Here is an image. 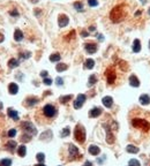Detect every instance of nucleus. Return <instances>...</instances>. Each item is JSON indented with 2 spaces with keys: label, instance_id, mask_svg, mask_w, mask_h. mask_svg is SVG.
I'll return each instance as SVG.
<instances>
[{
  "label": "nucleus",
  "instance_id": "obj_1",
  "mask_svg": "<svg viewBox=\"0 0 150 166\" xmlns=\"http://www.w3.org/2000/svg\"><path fill=\"white\" fill-rule=\"evenodd\" d=\"M127 15V11L125 9V6L124 5H118L113 8L110 13V18L113 23H118V22H121L124 18H126Z\"/></svg>",
  "mask_w": 150,
  "mask_h": 166
},
{
  "label": "nucleus",
  "instance_id": "obj_2",
  "mask_svg": "<svg viewBox=\"0 0 150 166\" xmlns=\"http://www.w3.org/2000/svg\"><path fill=\"white\" fill-rule=\"evenodd\" d=\"M74 137L79 143H84L86 141V129L82 125H76L74 129Z\"/></svg>",
  "mask_w": 150,
  "mask_h": 166
},
{
  "label": "nucleus",
  "instance_id": "obj_3",
  "mask_svg": "<svg viewBox=\"0 0 150 166\" xmlns=\"http://www.w3.org/2000/svg\"><path fill=\"white\" fill-rule=\"evenodd\" d=\"M132 125L133 127L139 129H142L143 131H148L150 129V124L147 120H143V119H139V118H135L132 120Z\"/></svg>",
  "mask_w": 150,
  "mask_h": 166
},
{
  "label": "nucleus",
  "instance_id": "obj_4",
  "mask_svg": "<svg viewBox=\"0 0 150 166\" xmlns=\"http://www.w3.org/2000/svg\"><path fill=\"white\" fill-rule=\"evenodd\" d=\"M21 128L23 129L27 134H29V135H31V136H34V135L37 134V129H36V127H35L30 121H23V122L21 124Z\"/></svg>",
  "mask_w": 150,
  "mask_h": 166
},
{
  "label": "nucleus",
  "instance_id": "obj_5",
  "mask_svg": "<svg viewBox=\"0 0 150 166\" xmlns=\"http://www.w3.org/2000/svg\"><path fill=\"white\" fill-rule=\"evenodd\" d=\"M43 113H44V115L47 117V118H53L57 114V110L53 105L46 104V105L43 107Z\"/></svg>",
  "mask_w": 150,
  "mask_h": 166
},
{
  "label": "nucleus",
  "instance_id": "obj_6",
  "mask_svg": "<svg viewBox=\"0 0 150 166\" xmlns=\"http://www.w3.org/2000/svg\"><path fill=\"white\" fill-rule=\"evenodd\" d=\"M105 76H106V81L109 84H113L115 82V78H117V75L113 68H108L106 72H105Z\"/></svg>",
  "mask_w": 150,
  "mask_h": 166
},
{
  "label": "nucleus",
  "instance_id": "obj_7",
  "mask_svg": "<svg viewBox=\"0 0 150 166\" xmlns=\"http://www.w3.org/2000/svg\"><path fill=\"white\" fill-rule=\"evenodd\" d=\"M86 99H87L86 95H83V93L77 95V97H76V99H75V102H74V109H76V110L81 109V107L83 106V104H84Z\"/></svg>",
  "mask_w": 150,
  "mask_h": 166
},
{
  "label": "nucleus",
  "instance_id": "obj_8",
  "mask_svg": "<svg viewBox=\"0 0 150 166\" xmlns=\"http://www.w3.org/2000/svg\"><path fill=\"white\" fill-rule=\"evenodd\" d=\"M68 23H69V18H68L67 15H65V14H60L59 15V18H58V24H59L60 28H65L66 25H68Z\"/></svg>",
  "mask_w": 150,
  "mask_h": 166
},
{
  "label": "nucleus",
  "instance_id": "obj_9",
  "mask_svg": "<svg viewBox=\"0 0 150 166\" xmlns=\"http://www.w3.org/2000/svg\"><path fill=\"white\" fill-rule=\"evenodd\" d=\"M84 49H86V51L89 53V54H94L96 53V51H97V45L95 44V43H86L84 44Z\"/></svg>",
  "mask_w": 150,
  "mask_h": 166
},
{
  "label": "nucleus",
  "instance_id": "obj_10",
  "mask_svg": "<svg viewBox=\"0 0 150 166\" xmlns=\"http://www.w3.org/2000/svg\"><path fill=\"white\" fill-rule=\"evenodd\" d=\"M68 152H69V157H71V159H74L75 157H77V155H79V149L75 147L74 144H69Z\"/></svg>",
  "mask_w": 150,
  "mask_h": 166
},
{
  "label": "nucleus",
  "instance_id": "obj_11",
  "mask_svg": "<svg viewBox=\"0 0 150 166\" xmlns=\"http://www.w3.org/2000/svg\"><path fill=\"white\" fill-rule=\"evenodd\" d=\"M104 127L106 129V142L109 144H112L113 142H114V136H113L112 131H111V128L108 127V126H105V125H104Z\"/></svg>",
  "mask_w": 150,
  "mask_h": 166
},
{
  "label": "nucleus",
  "instance_id": "obj_12",
  "mask_svg": "<svg viewBox=\"0 0 150 166\" xmlns=\"http://www.w3.org/2000/svg\"><path fill=\"white\" fill-rule=\"evenodd\" d=\"M102 103H103V105L105 106V107H111L113 104V98L111 96H105L103 99H102Z\"/></svg>",
  "mask_w": 150,
  "mask_h": 166
},
{
  "label": "nucleus",
  "instance_id": "obj_13",
  "mask_svg": "<svg viewBox=\"0 0 150 166\" xmlns=\"http://www.w3.org/2000/svg\"><path fill=\"white\" fill-rule=\"evenodd\" d=\"M102 114V109L100 107H94L89 111V117L90 118H97Z\"/></svg>",
  "mask_w": 150,
  "mask_h": 166
},
{
  "label": "nucleus",
  "instance_id": "obj_14",
  "mask_svg": "<svg viewBox=\"0 0 150 166\" xmlns=\"http://www.w3.org/2000/svg\"><path fill=\"white\" fill-rule=\"evenodd\" d=\"M7 114H8V117L12 118L13 120H19V113H18V111L16 110L9 107V109L7 110Z\"/></svg>",
  "mask_w": 150,
  "mask_h": 166
},
{
  "label": "nucleus",
  "instance_id": "obj_15",
  "mask_svg": "<svg viewBox=\"0 0 150 166\" xmlns=\"http://www.w3.org/2000/svg\"><path fill=\"white\" fill-rule=\"evenodd\" d=\"M140 51H141V42H140V39H134V42H133V52L139 53Z\"/></svg>",
  "mask_w": 150,
  "mask_h": 166
},
{
  "label": "nucleus",
  "instance_id": "obj_16",
  "mask_svg": "<svg viewBox=\"0 0 150 166\" xmlns=\"http://www.w3.org/2000/svg\"><path fill=\"white\" fill-rule=\"evenodd\" d=\"M8 91L11 95H16L19 92V85L16 83H11L8 85Z\"/></svg>",
  "mask_w": 150,
  "mask_h": 166
},
{
  "label": "nucleus",
  "instance_id": "obj_17",
  "mask_svg": "<svg viewBox=\"0 0 150 166\" xmlns=\"http://www.w3.org/2000/svg\"><path fill=\"white\" fill-rule=\"evenodd\" d=\"M129 84L132 87H135V88L140 87V81H139V78L135 75H131L129 76Z\"/></svg>",
  "mask_w": 150,
  "mask_h": 166
},
{
  "label": "nucleus",
  "instance_id": "obj_18",
  "mask_svg": "<svg viewBox=\"0 0 150 166\" xmlns=\"http://www.w3.org/2000/svg\"><path fill=\"white\" fill-rule=\"evenodd\" d=\"M37 103H38V98H36V97H28V98L25 99L27 106H34V105H36Z\"/></svg>",
  "mask_w": 150,
  "mask_h": 166
},
{
  "label": "nucleus",
  "instance_id": "obj_19",
  "mask_svg": "<svg viewBox=\"0 0 150 166\" xmlns=\"http://www.w3.org/2000/svg\"><path fill=\"white\" fill-rule=\"evenodd\" d=\"M139 100H140V103H141L142 105H148V104L150 103L149 95H146V93H144V95H141Z\"/></svg>",
  "mask_w": 150,
  "mask_h": 166
},
{
  "label": "nucleus",
  "instance_id": "obj_20",
  "mask_svg": "<svg viewBox=\"0 0 150 166\" xmlns=\"http://www.w3.org/2000/svg\"><path fill=\"white\" fill-rule=\"evenodd\" d=\"M88 150H89V153L93 155V156H97V155H99V152H100V149L97 147V146H90Z\"/></svg>",
  "mask_w": 150,
  "mask_h": 166
},
{
  "label": "nucleus",
  "instance_id": "obj_21",
  "mask_svg": "<svg viewBox=\"0 0 150 166\" xmlns=\"http://www.w3.org/2000/svg\"><path fill=\"white\" fill-rule=\"evenodd\" d=\"M16 147H18V144H16V142L13 141V140H12V141H8V142L6 143V148H7L9 151H12V152L16 149Z\"/></svg>",
  "mask_w": 150,
  "mask_h": 166
},
{
  "label": "nucleus",
  "instance_id": "obj_22",
  "mask_svg": "<svg viewBox=\"0 0 150 166\" xmlns=\"http://www.w3.org/2000/svg\"><path fill=\"white\" fill-rule=\"evenodd\" d=\"M94 66H95L94 59H87V60L84 61V68H87V69H93Z\"/></svg>",
  "mask_w": 150,
  "mask_h": 166
},
{
  "label": "nucleus",
  "instance_id": "obj_23",
  "mask_svg": "<svg viewBox=\"0 0 150 166\" xmlns=\"http://www.w3.org/2000/svg\"><path fill=\"white\" fill-rule=\"evenodd\" d=\"M19 65H20L19 60H16V59H14V58L9 59V61H8V67H9V68H16Z\"/></svg>",
  "mask_w": 150,
  "mask_h": 166
},
{
  "label": "nucleus",
  "instance_id": "obj_24",
  "mask_svg": "<svg viewBox=\"0 0 150 166\" xmlns=\"http://www.w3.org/2000/svg\"><path fill=\"white\" fill-rule=\"evenodd\" d=\"M14 39H15L16 42H21V40L23 39V32H22L20 29H16V30H15V32H14Z\"/></svg>",
  "mask_w": 150,
  "mask_h": 166
},
{
  "label": "nucleus",
  "instance_id": "obj_25",
  "mask_svg": "<svg viewBox=\"0 0 150 166\" xmlns=\"http://www.w3.org/2000/svg\"><path fill=\"white\" fill-rule=\"evenodd\" d=\"M18 153H19L20 157H24L27 155V148H25V146H20L18 148Z\"/></svg>",
  "mask_w": 150,
  "mask_h": 166
},
{
  "label": "nucleus",
  "instance_id": "obj_26",
  "mask_svg": "<svg viewBox=\"0 0 150 166\" xmlns=\"http://www.w3.org/2000/svg\"><path fill=\"white\" fill-rule=\"evenodd\" d=\"M67 68H68V66H67L66 64H58V65H57V67H56L57 72H59V73L67 71Z\"/></svg>",
  "mask_w": 150,
  "mask_h": 166
},
{
  "label": "nucleus",
  "instance_id": "obj_27",
  "mask_svg": "<svg viewBox=\"0 0 150 166\" xmlns=\"http://www.w3.org/2000/svg\"><path fill=\"white\" fill-rule=\"evenodd\" d=\"M52 137V131L51 130H46L45 133H43L40 135V140H50Z\"/></svg>",
  "mask_w": 150,
  "mask_h": 166
},
{
  "label": "nucleus",
  "instance_id": "obj_28",
  "mask_svg": "<svg viewBox=\"0 0 150 166\" xmlns=\"http://www.w3.org/2000/svg\"><path fill=\"white\" fill-rule=\"evenodd\" d=\"M60 59H61V55L59 53H53L50 55V61H52V62H58V61H60Z\"/></svg>",
  "mask_w": 150,
  "mask_h": 166
},
{
  "label": "nucleus",
  "instance_id": "obj_29",
  "mask_svg": "<svg viewBox=\"0 0 150 166\" xmlns=\"http://www.w3.org/2000/svg\"><path fill=\"white\" fill-rule=\"evenodd\" d=\"M126 150H127V152H129V153H137V152H139V148H136L135 146H132V144L127 146Z\"/></svg>",
  "mask_w": 150,
  "mask_h": 166
},
{
  "label": "nucleus",
  "instance_id": "obj_30",
  "mask_svg": "<svg viewBox=\"0 0 150 166\" xmlns=\"http://www.w3.org/2000/svg\"><path fill=\"white\" fill-rule=\"evenodd\" d=\"M96 82H97V77H96V75H94V74L90 75V76H89V80H88V85H89V87H93Z\"/></svg>",
  "mask_w": 150,
  "mask_h": 166
},
{
  "label": "nucleus",
  "instance_id": "obj_31",
  "mask_svg": "<svg viewBox=\"0 0 150 166\" xmlns=\"http://www.w3.org/2000/svg\"><path fill=\"white\" fill-rule=\"evenodd\" d=\"M73 6H74L75 9L79 11V12H82L83 11V4L81 1H75L74 4H73Z\"/></svg>",
  "mask_w": 150,
  "mask_h": 166
},
{
  "label": "nucleus",
  "instance_id": "obj_32",
  "mask_svg": "<svg viewBox=\"0 0 150 166\" xmlns=\"http://www.w3.org/2000/svg\"><path fill=\"white\" fill-rule=\"evenodd\" d=\"M72 99V95H67V96H62V97H60V103H62V104H66L67 102H69Z\"/></svg>",
  "mask_w": 150,
  "mask_h": 166
},
{
  "label": "nucleus",
  "instance_id": "obj_33",
  "mask_svg": "<svg viewBox=\"0 0 150 166\" xmlns=\"http://www.w3.org/2000/svg\"><path fill=\"white\" fill-rule=\"evenodd\" d=\"M12 165V160L8 159V158H5V159H1L0 160V166H11Z\"/></svg>",
  "mask_w": 150,
  "mask_h": 166
},
{
  "label": "nucleus",
  "instance_id": "obj_34",
  "mask_svg": "<svg viewBox=\"0 0 150 166\" xmlns=\"http://www.w3.org/2000/svg\"><path fill=\"white\" fill-rule=\"evenodd\" d=\"M30 55H31V52L24 51V52H21V53H20V58H21V59H29Z\"/></svg>",
  "mask_w": 150,
  "mask_h": 166
},
{
  "label": "nucleus",
  "instance_id": "obj_35",
  "mask_svg": "<svg viewBox=\"0 0 150 166\" xmlns=\"http://www.w3.org/2000/svg\"><path fill=\"white\" fill-rule=\"evenodd\" d=\"M30 138H31V135H29V134H27V133L21 136V141H22V142H29Z\"/></svg>",
  "mask_w": 150,
  "mask_h": 166
},
{
  "label": "nucleus",
  "instance_id": "obj_36",
  "mask_svg": "<svg viewBox=\"0 0 150 166\" xmlns=\"http://www.w3.org/2000/svg\"><path fill=\"white\" fill-rule=\"evenodd\" d=\"M69 133H71V130L68 127H66V128L62 129V131H61V137H67L68 135H69Z\"/></svg>",
  "mask_w": 150,
  "mask_h": 166
},
{
  "label": "nucleus",
  "instance_id": "obj_37",
  "mask_svg": "<svg viewBox=\"0 0 150 166\" xmlns=\"http://www.w3.org/2000/svg\"><path fill=\"white\" fill-rule=\"evenodd\" d=\"M36 158H37V160L39 163H43L44 162V159H45V155L44 153H42V152H39L36 155Z\"/></svg>",
  "mask_w": 150,
  "mask_h": 166
},
{
  "label": "nucleus",
  "instance_id": "obj_38",
  "mask_svg": "<svg viewBox=\"0 0 150 166\" xmlns=\"http://www.w3.org/2000/svg\"><path fill=\"white\" fill-rule=\"evenodd\" d=\"M119 64H120L119 66L121 67V69H122V71H127V69H128V66H127V62H126V61L120 60V61H119Z\"/></svg>",
  "mask_w": 150,
  "mask_h": 166
},
{
  "label": "nucleus",
  "instance_id": "obj_39",
  "mask_svg": "<svg viewBox=\"0 0 150 166\" xmlns=\"http://www.w3.org/2000/svg\"><path fill=\"white\" fill-rule=\"evenodd\" d=\"M128 166H141L140 162L136 160V159H131L129 163H128Z\"/></svg>",
  "mask_w": 150,
  "mask_h": 166
},
{
  "label": "nucleus",
  "instance_id": "obj_40",
  "mask_svg": "<svg viewBox=\"0 0 150 166\" xmlns=\"http://www.w3.org/2000/svg\"><path fill=\"white\" fill-rule=\"evenodd\" d=\"M88 4H89L90 7H96V6H98V1H97V0H88Z\"/></svg>",
  "mask_w": 150,
  "mask_h": 166
},
{
  "label": "nucleus",
  "instance_id": "obj_41",
  "mask_svg": "<svg viewBox=\"0 0 150 166\" xmlns=\"http://www.w3.org/2000/svg\"><path fill=\"white\" fill-rule=\"evenodd\" d=\"M9 15H11V16H14V18H18L20 14L16 9H13V11H9Z\"/></svg>",
  "mask_w": 150,
  "mask_h": 166
},
{
  "label": "nucleus",
  "instance_id": "obj_42",
  "mask_svg": "<svg viewBox=\"0 0 150 166\" xmlns=\"http://www.w3.org/2000/svg\"><path fill=\"white\" fill-rule=\"evenodd\" d=\"M43 83L46 84V85H51V84H52V80L49 78V77H45V78L43 80Z\"/></svg>",
  "mask_w": 150,
  "mask_h": 166
},
{
  "label": "nucleus",
  "instance_id": "obj_43",
  "mask_svg": "<svg viewBox=\"0 0 150 166\" xmlns=\"http://www.w3.org/2000/svg\"><path fill=\"white\" fill-rule=\"evenodd\" d=\"M16 135V129H11L9 131H8V136L9 137H14Z\"/></svg>",
  "mask_w": 150,
  "mask_h": 166
},
{
  "label": "nucleus",
  "instance_id": "obj_44",
  "mask_svg": "<svg viewBox=\"0 0 150 166\" xmlns=\"http://www.w3.org/2000/svg\"><path fill=\"white\" fill-rule=\"evenodd\" d=\"M56 82H57V84H58V85H62V84H64V80H62L61 77H57Z\"/></svg>",
  "mask_w": 150,
  "mask_h": 166
},
{
  "label": "nucleus",
  "instance_id": "obj_45",
  "mask_svg": "<svg viewBox=\"0 0 150 166\" xmlns=\"http://www.w3.org/2000/svg\"><path fill=\"white\" fill-rule=\"evenodd\" d=\"M47 74H49V73H47V71H42V72H40V76L45 78V77L47 76Z\"/></svg>",
  "mask_w": 150,
  "mask_h": 166
},
{
  "label": "nucleus",
  "instance_id": "obj_46",
  "mask_svg": "<svg viewBox=\"0 0 150 166\" xmlns=\"http://www.w3.org/2000/svg\"><path fill=\"white\" fill-rule=\"evenodd\" d=\"M74 36H75V31L73 30V31H71L69 35H67V39H71V38H73Z\"/></svg>",
  "mask_w": 150,
  "mask_h": 166
},
{
  "label": "nucleus",
  "instance_id": "obj_47",
  "mask_svg": "<svg viewBox=\"0 0 150 166\" xmlns=\"http://www.w3.org/2000/svg\"><path fill=\"white\" fill-rule=\"evenodd\" d=\"M88 35H89V34H88L87 31H84V30L81 32V36H82V37H88Z\"/></svg>",
  "mask_w": 150,
  "mask_h": 166
},
{
  "label": "nucleus",
  "instance_id": "obj_48",
  "mask_svg": "<svg viewBox=\"0 0 150 166\" xmlns=\"http://www.w3.org/2000/svg\"><path fill=\"white\" fill-rule=\"evenodd\" d=\"M83 166H93V164H91V162H89V160H87L86 163H84V165Z\"/></svg>",
  "mask_w": 150,
  "mask_h": 166
},
{
  "label": "nucleus",
  "instance_id": "obj_49",
  "mask_svg": "<svg viewBox=\"0 0 150 166\" xmlns=\"http://www.w3.org/2000/svg\"><path fill=\"white\" fill-rule=\"evenodd\" d=\"M5 40V37H4V35H0V43H2Z\"/></svg>",
  "mask_w": 150,
  "mask_h": 166
},
{
  "label": "nucleus",
  "instance_id": "obj_50",
  "mask_svg": "<svg viewBox=\"0 0 150 166\" xmlns=\"http://www.w3.org/2000/svg\"><path fill=\"white\" fill-rule=\"evenodd\" d=\"M98 39H99V40H103V39H104V38H103V35H98Z\"/></svg>",
  "mask_w": 150,
  "mask_h": 166
},
{
  "label": "nucleus",
  "instance_id": "obj_51",
  "mask_svg": "<svg viewBox=\"0 0 150 166\" xmlns=\"http://www.w3.org/2000/svg\"><path fill=\"white\" fill-rule=\"evenodd\" d=\"M89 30H90V31H94V30H95V27H94V25H91V27L89 28Z\"/></svg>",
  "mask_w": 150,
  "mask_h": 166
},
{
  "label": "nucleus",
  "instance_id": "obj_52",
  "mask_svg": "<svg viewBox=\"0 0 150 166\" xmlns=\"http://www.w3.org/2000/svg\"><path fill=\"white\" fill-rule=\"evenodd\" d=\"M30 1H31L33 4H37V2H38V1H39V0H30Z\"/></svg>",
  "mask_w": 150,
  "mask_h": 166
},
{
  "label": "nucleus",
  "instance_id": "obj_53",
  "mask_svg": "<svg viewBox=\"0 0 150 166\" xmlns=\"http://www.w3.org/2000/svg\"><path fill=\"white\" fill-rule=\"evenodd\" d=\"M35 166H45V165H44L43 163H39V164H36V165H35Z\"/></svg>",
  "mask_w": 150,
  "mask_h": 166
},
{
  "label": "nucleus",
  "instance_id": "obj_54",
  "mask_svg": "<svg viewBox=\"0 0 150 166\" xmlns=\"http://www.w3.org/2000/svg\"><path fill=\"white\" fill-rule=\"evenodd\" d=\"M141 14V12H137V13H135V16H139Z\"/></svg>",
  "mask_w": 150,
  "mask_h": 166
},
{
  "label": "nucleus",
  "instance_id": "obj_55",
  "mask_svg": "<svg viewBox=\"0 0 150 166\" xmlns=\"http://www.w3.org/2000/svg\"><path fill=\"white\" fill-rule=\"evenodd\" d=\"M1 109H2V103L0 102V110H1Z\"/></svg>",
  "mask_w": 150,
  "mask_h": 166
},
{
  "label": "nucleus",
  "instance_id": "obj_56",
  "mask_svg": "<svg viewBox=\"0 0 150 166\" xmlns=\"http://www.w3.org/2000/svg\"><path fill=\"white\" fill-rule=\"evenodd\" d=\"M146 1H147V0H141V2H142V4H144Z\"/></svg>",
  "mask_w": 150,
  "mask_h": 166
},
{
  "label": "nucleus",
  "instance_id": "obj_57",
  "mask_svg": "<svg viewBox=\"0 0 150 166\" xmlns=\"http://www.w3.org/2000/svg\"><path fill=\"white\" fill-rule=\"evenodd\" d=\"M149 49H150V42H149Z\"/></svg>",
  "mask_w": 150,
  "mask_h": 166
},
{
  "label": "nucleus",
  "instance_id": "obj_58",
  "mask_svg": "<svg viewBox=\"0 0 150 166\" xmlns=\"http://www.w3.org/2000/svg\"><path fill=\"white\" fill-rule=\"evenodd\" d=\"M149 14H150V8H149Z\"/></svg>",
  "mask_w": 150,
  "mask_h": 166
}]
</instances>
